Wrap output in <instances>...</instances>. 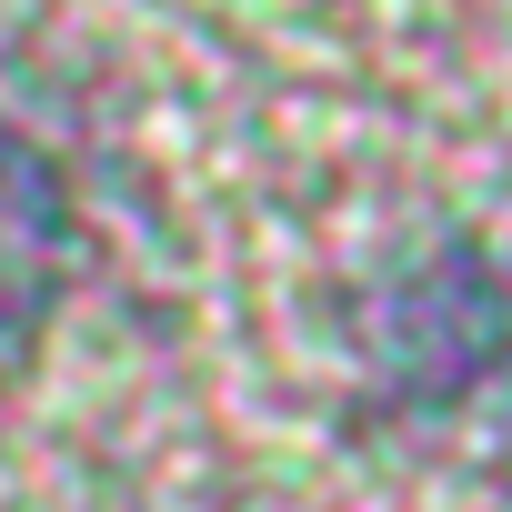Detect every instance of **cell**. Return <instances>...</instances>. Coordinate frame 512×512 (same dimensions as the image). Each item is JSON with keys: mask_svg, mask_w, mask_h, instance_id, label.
Instances as JSON below:
<instances>
[{"mask_svg": "<svg viewBox=\"0 0 512 512\" xmlns=\"http://www.w3.org/2000/svg\"><path fill=\"white\" fill-rule=\"evenodd\" d=\"M61 282H71V191L0 121V372H21V352L41 342Z\"/></svg>", "mask_w": 512, "mask_h": 512, "instance_id": "obj_1", "label": "cell"}]
</instances>
